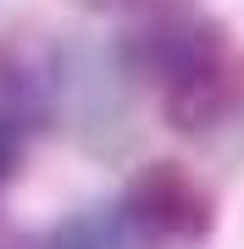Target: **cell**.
<instances>
[{
	"mask_svg": "<svg viewBox=\"0 0 244 249\" xmlns=\"http://www.w3.org/2000/svg\"><path fill=\"white\" fill-rule=\"evenodd\" d=\"M139 67L178 133H206L244 100V50L200 11H167L139 34Z\"/></svg>",
	"mask_w": 244,
	"mask_h": 249,
	"instance_id": "cell-1",
	"label": "cell"
},
{
	"mask_svg": "<svg viewBox=\"0 0 244 249\" xmlns=\"http://www.w3.org/2000/svg\"><path fill=\"white\" fill-rule=\"evenodd\" d=\"M117 216L128 227V244H194L211 232V194L183 166L155 160L128 183Z\"/></svg>",
	"mask_w": 244,
	"mask_h": 249,
	"instance_id": "cell-2",
	"label": "cell"
},
{
	"mask_svg": "<svg viewBox=\"0 0 244 249\" xmlns=\"http://www.w3.org/2000/svg\"><path fill=\"white\" fill-rule=\"evenodd\" d=\"M128 244V227L117 211H83V216H67L56 232H45L39 249H122Z\"/></svg>",
	"mask_w": 244,
	"mask_h": 249,
	"instance_id": "cell-3",
	"label": "cell"
},
{
	"mask_svg": "<svg viewBox=\"0 0 244 249\" xmlns=\"http://www.w3.org/2000/svg\"><path fill=\"white\" fill-rule=\"evenodd\" d=\"M17 160H22V122L0 106V183L17 172Z\"/></svg>",
	"mask_w": 244,
	"mask_h": 249,
	"instance_id": "cell-4",
	"label": "cell"
}]
</instances>
